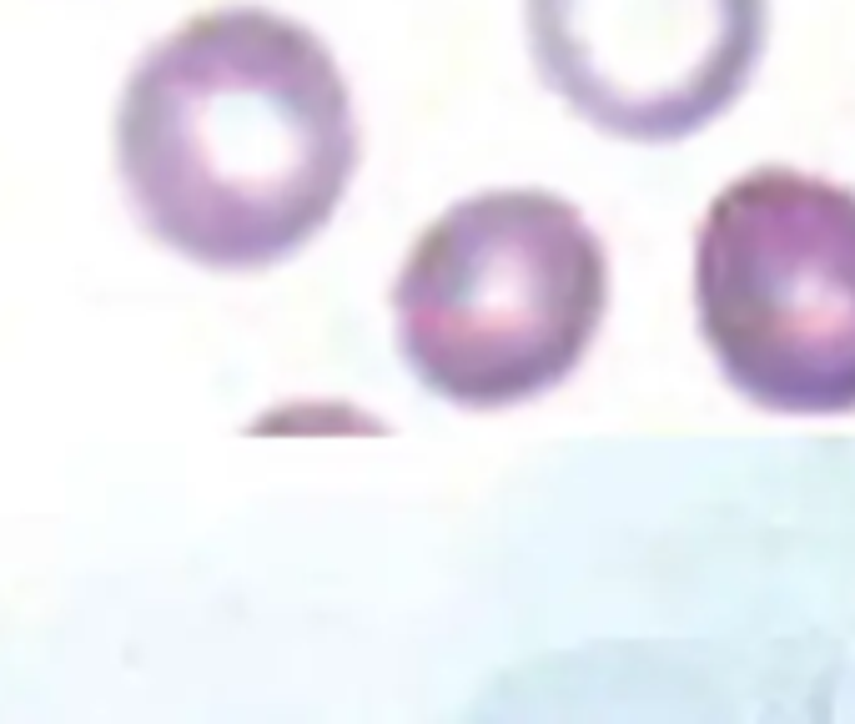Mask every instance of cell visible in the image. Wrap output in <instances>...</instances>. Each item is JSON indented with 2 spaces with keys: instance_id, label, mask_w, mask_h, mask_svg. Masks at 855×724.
<instances>
[{
  "instance_id": "7a4b0ae2",
  "label": "cell",
  "mask_w": 855,
  "mask_h": 724,
  "mask_svg": "<svg viewBox=\"0 0 855 724\" xmlns=\"http://www.w3.org/2000/svg\"><path fill=\"white\" fill-rule=\"evenodd\" d=\"M609 307L604 242L553 192L448 207L398 272V353L459 408H518L584 363Z\"/></svg>"
},
{
  "instance_id": "6da1fadb",
  "label": "cell",
  "mask_w": 855,
  "mask_h": 724,
  "mask_svg": "<svg viewBox=\"0 0 855 724\" xmlns=\"http://www.w3.org/2000/svg\"><path fill=\"white\" fill-rule=\"evenodd\" d=\"M117 167L157 242L211 272H257L332 222L357 172L353 96L307 26L211 11L136 61Z\"/></svg>"
},
{
  "instance_id": "3957f363",
  "label": "cell",
  "mask_w": 855,
  "mask_h": 724,
  "mask_svg": "<svg viewBox=\"0 0 855 724\" xmlns=\"http://www.w3.org/2000/svg\"><path fill=\"white\" fill-rule=\"evenodd\" d=\"M699 332L765 413H855V192L790 167L730 182L695 242Z\"/></svg>"
},
{
  "instance_id": "277c9868",
  "label": "cell",
  "mask_w": 855,
  "mask_h": 724,
  "mask_svg": "<svg viewBox=\"0 0 855 724\" xmlns=\"http://www.w3.org/2000/svg\"><path fill=\"white\" fill-rule=\"evenodd\" d=\"M543 86L624 142H684L750 86L770 0H524Z\"/></svg>"
}]
</instances>
